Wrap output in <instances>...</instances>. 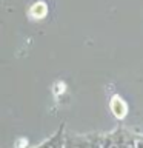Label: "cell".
<instances>
[{
    "instance_id": "1",
    "label": "cell",
    "mask_w": 143,
    "mask_h": 148,
    "mask_svg": "<svg viewBox=\"0 0 143 148\" xmlns=\"http://www.w3.org/2000/svg\"><path fill=\"white\" fill-rule=\"evenodd\" d=\"M111 110H112V113L118 119H122L126 114V105H125L123 100H120V97H114L112 99V102H111Z\"/></svg>"
},
{
    "instance_id": "2",
    "label": "cell",
    "mask_w": 143,
    "mask_h": 148,
    "mask_svg": "<svg viewBox=\"0 0 143 148\" xmlns=\"http://www.w3.org/2000/svg\"><path fill=\"white\" fill-rule=\"evenodd\" d=\"M31 17H34V18H42V17H45L46 16V5L45 3H35L34 6L31 8Z\"/></svg>"
}]
</instances>
